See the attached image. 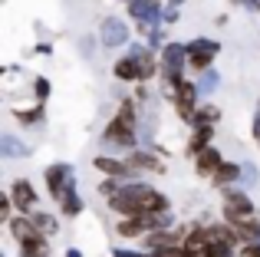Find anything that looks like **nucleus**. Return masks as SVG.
Wrapping results in <instances>:
<instances>
[{"label":"nucleus","mask_w":260,"mask_h":257,"mask_svg":"<svg viewBox=\"0 0 260 257\" xmlns=\"http://www.w3.org/2000/svg\"><path fill=\"white\" fill-rule=\"evenodd\" d=\"M95 168H99L102 175H109V178H132L135 181V175H132V168H128V162H119V158H112V155H95V162H92Z\"/></svg>","instance_id":"obj_10"},{"label":"nucleus","mask_w":260,"mask_h":257,"mask_svg":"<svg viewBox=\"0 0 260 257\" xmlns=\"http://www.w3.org/2000/svg\"><path fill=\"white\" fill-rule=\"evenodd\" d=\"M217 119H221V109H217V106H198L191 125H194V128H214Z\"/></svg>","instance_id":"obj_14"},{"label":"nucleus","mask_w":260,"mask_h":257,"mask_svg":"<svg viewBox=\"0 0 260 257\" xmlns=\"http://www.w3.org/2000/svg\"><path fill=\"white\" fill-rule=\"evenodd\" d=\"M13 201H10V195H4V198H0V221H7V224H10L13 221Z\"/></svg>","instance_id":"obj_19"},{"label":"nucleus","mask_w":260,"mask_h":257,"mask_svg":"<svg viewBox=\"0 0 260 257\" xmlns=\"http://www.w3.org/2000/svg\"><path fill=\"white\" fill-rule=\"evenodd\" d=\"M30 221H33V228H37L43 238H53V234L59 231V221L53 218V214H46V211H33V214H30Z\"/></svg>","instance_id":"obj_13"},{"label":"nucleus","mask_w":260,"mask_h":257,"mask_svg":"<svg viewBox=\"0 0 260 257\" xmlns=\"http://www.w3.org/2000/svg\"><path fill=\"white\" fill-rule=\"evenodd\" d=\"M46 89H50V83H46V79H37V99H46Z\"/></svg>","instance_id":"obj_20"},{"label":"nucleus","mask_w":260,"mask_h":257,"mask_svg":"<svg viewBox=\"0 0 260 257\" xmlns=\"http://www.w3.org/2000/svg\"><path fill=\"white\" fill-rule=\"evenodd\" d=\"M10 201H13V208H17L20 214H26L30 211L33 214V208H37V191H33V185H30V178H17L10 185Z\"/></svg>","instance_id":"obj_6"},{"label":"nucleus","mask_w":260,"mask_h":257,"mask_svg":"<svg viewBox=\"0 0 260 257\" xmlns=\"http://www.w3.org/2000/svg\"><path fill=\"white\" fill-rule=\"evenodd\" d=\"M254 142L260 145V106H257V116H254Z\"/></svg>","instance_id":"obj_21"},{"label":"nucleus","mask_w":260,"mask_h":257,"mask_svg":"<svg viewBox=\"0 0 260 257\" xmlns=\"http://www.w3.org/2000/svg\"><path fill=\"white\" fill-rule=\"evenodd\" d=\"M112 73H115V79H122V83H142V63H139L135 53H125L122 59H115Z\"/></svg>","instance_id":"obj_9"},{"label":"nucleus","mask_w":260,"mask_h":257,"mask_svg":"<svg viewBox=\"0 0 260 257\" xmlns=\"http://www.w3.org/2000/svg\"><path fill=\"white\" fill-rule=\"evenodd\" d=\"M17 119H20L23 125L43 122V106H33V109H17Z\"/></svg>","instance_id":"obj_18"},{"label":"nucleus","mask_w":260,"mask_h":257,"mask_svg":"<svg viewBox=\"0 0 260 257\" xmlns=\"http://www.w3.org/2000/svg\"><path fill=\"white\" fill-rule=\"evenodd\" d=\"M46 188H50V195L56 201H63L66 195L76 188V181H73V168L66 165V162H56V165L46 168Z\"/></svg>","instance_id":"obj_4"},{"label":"nucleus","mask_w":260,"mask_h":257,"mask_svg":"<svg viewBox=\"0 0 260 257\" xmlns=\"http://www.w3.org/2000/svg\"><path fill=\"white\" fill-rule=\"evenodd\" d=\"M221 165H224V158H221V152H217L214 145L194 155V172L201 175V178H214V175L221 172Z\"/></svg>","instance_id":"obj_8"},{"label":"nucleus","mask_w":260,"mask_h":257,"mask_svg":"<svg viewBox=\"0 0 260 257\" xmlns=\"http://www.w3.org/2000/svg\"><path fill=\"white\" fill-rule=\"evenodd\" d=\"M59 211H63L66 218H76V214L83 211V198H79V191H76V188H73V191L66 195L63 201H59Z\"/></svg>","instance_id":"obj_17"},{"label":"nucleus","mask_w":260,"mask_h":257,"mask_svg":"<svg viewBox=\"0 0 260 257\" xmlns=\"http://www.w3.org/2000/svg\"><path fill=\"white\" fill-rule=\"evenodd\" d=\"M221 198H224V211L221 214H254V201L241 191V188H221Z\"/></svg>","instance_id":"obj_7"},{"label":"nucleus","mask_w":260,"mask_h":257,"mask_svg":"<svg viewBox=\"0 0 260 257\" xmlns=\"http://www.w3.org/2000/svg\"><path fill=\"white\" fill-rule=\"evenodd\" d=\"M237 175H241V165H234V162H224V165H221V172H217L211 181H214L217 188H231V181H234Z\"/></svg>","instance_id":"obj_16"},{"label":"nucleus","mask_w":260,"mask_h":257,"mask_svg":"<svg viewBox=\"0 0 260 257\" xmlns=\"http://www.w3.org/2000/svg\"><path fill=\"white\" fill-rule=\"evenodd\" d=\"M172 103H175L178 116H181L184 122H191L194 112H198V86L188 83V79H181V83L175 86V92H172Z\"/></svg>","instance_id":"obj_5"},{"label":"nucleus","mask_w":260,"mask_h":257,"mask_svg":"<svg viewBox=\"0 0 260 257\" xmlns=\"http://www.w3.org/2000/svg\"><path fill=\"white\" fill-rule=\"evenodd\" d=\"M211 139H214V128H194V135H191V142H188V155L194 158L198 152L211 148Z\"/></svg>","instance_id":"obj_15"},{"label":"nucleus","mask_w":260,"mask_h":257,"mask_svg":"<svg viewBox=\"0 0 260 257\" xmlns=\"http://www.w3.org/2000/svg\"><path fill=\"white\" fill-rule=\"evenodd\" d=\"M112 211H119L122 218H142V214H165L168 211V198L161 191H155L145 181H132V185H122V191L115 195Z\"/></svg>","instance_id":"obj_1"},{"label":"nucleus","mask_w":260,"mask_h":257,"mask_svg":"<svg viewBox=\"0 0 260 257\" xmlns=\"http://www.w3.org/2000/svg\"><path fill=\"white\" fill-rule=\"evenodd\" d=\"M128 168H132V175H139V172H165V162L161 158H155L152 152H128Z\"/></svg>","instance_id":"obj_11"},{"label":"nucleus","mask_w":260,"mask_h":257,"mask_svg":"<svg viewBox=\"0 0 260 257\" xmlns=\"http://www.w3.org/2000/svg\"><path fill=\"white\" fill-rule=\"evenodd\" d=\"M135 119H139V106H135V99H125V103L119 106V112L109 119V125L102 128V145L106 148H128V152H132Z\"/></svg>","instance_id":"obj_2"},{"label":"nucleus","mask_w":260,"mask_h":257,"mask_svg":"<svg viewBox=\"0 0 260 257\" xmlns=\"http://www.w3.org/2000/svg\"><path fill=\"white\" fill-rule=\"evenodd\" d=\"M184 46H188V66L194 73H208V66L214 63V56L221 53V43L211 40V37H198V40H191V43H184Z\"/></svg>","instance_id":"obj_3"},{"label":"nucleus","mask_w":260,"mask_h":257,"mask_svg":"<svg viewBox=\"0 0 260 257\" xmlns=\"http://www.w3.org/2000/svg\"><path fill=\"white\" fill-rule=\"evenodd\" d=\"M102 43H106V46L125 43V23H122V20H115V17H109L106 23H102Z\"/></svg>","instance_id":"obj_12"}]
</instances>
